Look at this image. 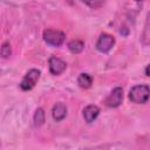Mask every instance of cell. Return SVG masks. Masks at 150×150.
Segmentation results:
<instances>
[{"label": "cell", "mask_w": 150, "mask_h": 150, "mask_svg": "<svg viewBox=\"0 0 150 150\" xmlns=\"http://www.w3.org/2000/svg\"><path fill=\"white\" fill-rule=\"evenodd\" d=\"M149 86L148 84H137L134 86L129 91V100L137 104H144L149 100Z\"/></svg>", "instance_id": "6da1fadb"}, {"label": "cell", "mask_w": 150, "mask_h": 150, "mask_svg": "<svg viewBox=\"0 0 150 150\" xmlns=\"http://www.w3.org/2000/svg\"><path fill=\"white\" fill-rule=\"evenodd\" d=\"M42 38L45 42L49 46L54 47H60L66 39V34L61 30H55V29H45L42 33Z\"/></svg>", "instance_id": "7a4b0ae2"}, {"label": "cell", "mask_w": 150, "mask_h": 150, "mask_svg": "<svg viewBox=\"0 0 150 150\" xmlns=\"http://www.w3.org/2000/svg\"><path fill=\"white\" fill-rule=\"evenodd\" d=\"M40 75H41V71L39 69H30V70H28V73L23 76V79L20 82V88L23 91L32 90L35 87V84L38 83V81L40 79Z\"/></svg>", "instance_id": "3957f363"}, {"label": "cell", "mask_w": 150, "mask_h": 150, "mask_svg": "<svg viewBox=\"0 0 150 150\" xmlns=\"http://www.w3.org/2000/svg\"><path fill=\"white\" fill-rule=\"evenodd\" d=\"M115 42H116V40L112 35H110L108 33H102L96 41L95 48L100 53H108L114 47Z\"/></svg>", "instance_id": "277c9868"}, {"label": "cell", "mask_w": 150, "mask_h": 150, "mask_svg": "<svg viewBox=\"0 0 150 150\" xmlns=\"http://www.w3.org/2000/svg\"><path fill=\"white\" fill-rule=\"evenodd\" d=\"M122 101H123V89L122 87H116L108 95L104 103L109 108H117L122 104Z\"/></svg>", "instance_id": "5b68a950"}, {"label": "cell", "mask_w": 150, "mask_h": 150, "mask_svg": "<svg viewBox=\"0 0 150 150\" xmlns=\"http://www.w3.org/2000/svg\"><path fill=\"white\" fill-rule=\"evenodd\" d=\"M48 64H49V71L50 74L57 76V75H61L66 68H67V63L60 59V57H56V56H50L49 57V61H48Z\"/></svg>", "instance_id": "8992f818"}, {"label": "cell", "mask_w": 150, "mask_h": 150, "mask_svg": "<svg viewBox=\"0 0 150 150\" xmlns=\"http://www.w3.org/2000/svg\"><path fill=\"white\" fill-rule=\"evenodd\" d=\"M100 115V108L95 104H89L83 109V118L87 123L94 122Z\"/></svg>", "instance_id": "52a82bcc"}, {"label": "cell", "mask_w": 150, "mask_h": 150, "mask_svg": "<svg viewBox=\"0 0 150 150\" xmlns=\"http://www.w3.org/2000/svg\"><path fill=\"white\" fill-rule=\"evenodd\" d=\"M52 116H53L54 121L61 122L67 116V105L62 102H57L52 109Z\"/></svg>", "instance_id": "ba28073f"}, {"label": "cell", "mask_w": 150, "mask_h": 150, "mask_svg": "<svg viewBox=\"0 0 150 150\" xmlns=\"http://www.w3.org/2000/svg\"><path fill=\"white\" fill-rule=\"evenodd\" d=\"M93 82H94V79L90 74L88 73H81L77 77V84L83 88V89H88L93 86Z\"/></svg>", "instance_id": "9c48e42d"}, {"label": "cell", "mask_w": 150, "mask_h": 150, "mask_svg": "<svg viewBox=\"0 0 150 150\" xmlns=\"http://www.w3.org/2000/svg\"><path fill=\"white\" fill-rule=\"evenodd\" d=\"M68 49L73 53V54H79L81 53L83 49H84V42L82 40H71L69 43H68Z\"/></svg>", "instance_id": "30bf717a"}, {"label": "cell", "mask_w": 150, "mask_h": 150, "mask_svg": "<svg viewBox=\"0 0 150 150\" xmlns=\"http://www.w3.org/2000/svg\"><path fill=\"white\" fill-rule=\"evenodd\" d=\"M33 121H34V124L36 127H40V125H42L45 123V121H46V114H45V110L42 108H38L35 110Z\"/></svg>", "instance_id": "8fae6325"}, {"label": "cell", "mask_w": 150, "mask_h": 150, "mask_svg": "<svg viewBox=\"0 0 150 150\" xmlns=\"http://www.w3.org/2000/svg\"><path fill=\"white\" fill-rule=\"evenodd\" d=\"M11 54H12L11 43H9L8 41H6V42H4V43L1 45V47H0V55H1L4 59H7V57L11 56Z\"/></svg>", "instance_id": "7c38bea8"}, {"label": "cell", "mask_w": 150, "mask_h": 150, "mask_svg": "<svg viewBox=\"0 0 150 150\" xmlns=\"http://www.w3.org/2000/svg\"><path fill=\"white\" fill-rule=\"evenodd\" d=\"M103 4H104V2H102V1H86V5H88L89 7H91V8H94V9L101 7Z\"/></svg>", "instance_id": "4fadbf2b"}, {"label": "cell", "mask_w": 150, "mask_h": 150, "mask_svg": "<svg viewBox=\"0 0 150 150\" xmlns=\"http://www.w3.org/2000/svg\"><path fill=\"white\" fill-rule=\"evenodd\" d=\"M148 68H149V67L146 66V68H145V75H146V76H149V69H148Z\"/></svg>", "instance_id": "5bb4252c"}]
</instances>
